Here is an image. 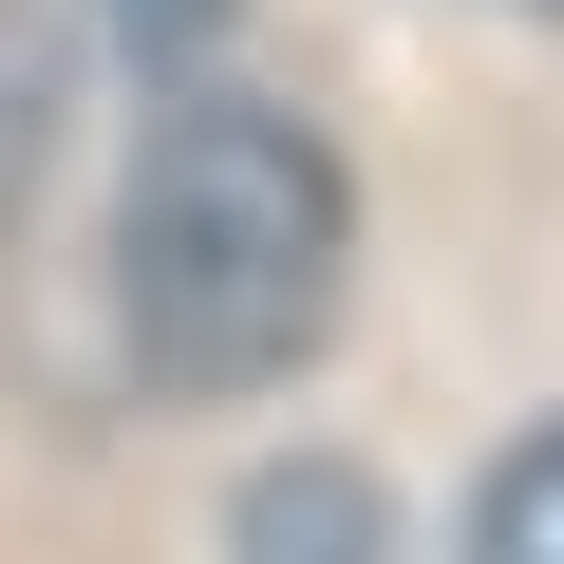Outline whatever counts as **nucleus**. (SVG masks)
Returning a JSON list of instances; mask_svg holds the SVG:
<instances>
[{
  "label": "nucleus",
  "instance_id": "obj_6",
  "mask_svg": "<svg viewBox=\"0 0 564 564\" xmlns=\"http://www.w3.org/2000/svg\"><path fill=\"white\" fill-rule=\"evenodd\" d=\"M527 20H564V0H527Z\"/></svg>",
  "mask_w": 564,
  "mask_h": 564
},
{
  "label": "nucleus",
  "instance_id": "obj_4",
  "mask_svg": "<svg viewBox=\"0 0 564 564\" xmlns=\"http://www.w3.org/2000/svg\"><path fill=\"white\" fill-rule=\"evenodd\" d=\"M57 95H76V76H57V20H0V207L39 188V151H57Z\"/></svg>",
  "mask_w": 564,
  "mask_h": 564
},
{
  "label": "nucleus",
  "instance_id": "obj_1",
  "mask_svg": "<svg viewBox=\"0 0 564 564\" xmlns=\"http://www.w3.org/2000/svg\"><path fill=\"white\" fill-rule=\"evenodd\" d=\"M358 188L282 95H170L113 207V321L151 395H263L339 339Z\"/></svg>",
  "mask_w": 564,
  "mask_h": 564
},
{
  "label": "nucleus",
  "instance_id": "obj_2",
  "mask_svg": "<svg viewBox=\"0 0 564 564\" xmlns=\"http://www.w3.org/2000/svg\"><path fill=\"white\" fill-rule=\"evenodd\" d=\"M226 545H245V564H395V527H377V470H339V452H302V470H263Z\"/></svg>",
  "mask_w": 564,
  "mask_h": 564
},
{
  "label": "nucleus",
  "instance_id": "obj_5",
  "mask_svg": "<svg viewBox=\"0 0 564 564\" xmlns=\"http://www.w3.org/2000/svg\"><path fill=\"white\" fill-rule=\"evenodd\" d=\"M113 20H132V39H207L226 0H113Z\"/></svg>",
  "mask_w": 564,
  "mask_h": 564
},
{
  "label": "nucleus",
  "instance_id": "obj_3",
  "mask_svg": "<svg viewBox=\"0 0 564 564\" xmlns=\"http://www.w3.org/2000/svg\"><path fill=\"white\" fill-rule=\"evenodd\" d=\"M470 564H564V433H527L470 508Z\"/></svg>",
  "mask_w": 564,
  "mask_h": 564
}]
</instances>
